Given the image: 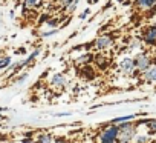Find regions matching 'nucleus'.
<instances>
[{"instance_id": "nucleus-28", "label": "nucleus", "mask_w": 156, "mask_h": 143, "mask_svg": "<svg viewBox=\"0 0 156 143\" xmlns=\"http://www.w3.org/2000/svg\"><path fill=\"white\" fill-rule=\"evenodd\" d=\"M151 65H153V66H154V68H156V55H154V57H153V58H151Z\"/></svg>"}, {"instance_id": "nucleus-12", "label": "nucleus", "mask_w": 156, "mask_h": 143, "mask_svg": "<svg viewBox=\"0 0 156 143\" xmlns=\"http://www.w3.org/2000/svg\"><path fill=\"white\" fill-rule=\"evenodd\" d=\"M81 77L86 79V80L95 79V71H94V68H92L90 65H84V66H83V69H81Z\"/></svg>"}, {"instance_id": "nucleus-25", "label": "nucleus", "mask_w": 156, "mask_h": 143, "mask_svg": "<svg viewBox=\"0 0 156 143\" xmlns=\"http://www.w3.org/2000/svg\"><path fill=\"white\" fill-rule=\"evenodd\" d=\"M72 112H58V114H55L57 117H66V115H70Z\"/></svg>"}, {"instance_id": "nucleus-8", "label": "nucleus", "mask_w": 156, "mask_h": 143, "mask_svg": "<svg viewBox=\"0 0 156 143\" xmlns=\"http://www.w3.org/2000/svg\"><path fill=\"white\" fill-rule=\"evenodd\" d=\"M135 5L142 11H150L156 8V0H135Z\"/></svg>"}, {"instance_id": "nucleus-16", "label": "nucleus", "mask_w": 156, "mask_h": 143, "mask_svg": "<svg viewBox=\"0 0 156 143\" xmlns=\"http://www.w3.org/2000/svg\"><path fill=\"white\" fill-rule=\"evenodd\" d=\"M145 126L148 129V134H156V119H147Z\"/></svg>"}, {"instance_id": "nucleus-1", "label": "nucleus", "mask_w": 156, "mask_h": 143, "mask_svg": "<svg viewBox=\"0 0 156 143\" xmlns=\"http://www.w3.org/2000/svg\"><path fill=\"white\" fill-rule=\"evenodd\" d=\"M116 126H118L116 143H133V138L136 135V125L133 122H124Z\"/></svg>"}, {"instance_id": "nucleus-11", "label": "nucleus", "mask_w": 156, "mask_h": 143, "mask_svg": "<svg viewBox=\"0 0 156 143\" xmlns=\"http://www.w3.org/2000/svg\"><path fill=\"white\" fill-rule=\"evenodd\" d=\"M139 114H129V115H121V117H115L113 120H110V125H119L124 122H133Z\"/></svg>"}, {"instance_id": "nucleus-22", "label": "nucleus", "mask_w": 156, "mask_h": 143, "mask_svg": "<svg viewBox=\"0 0 156 143\" xmlns=\"http://www.w3.org/2000/svg\"><path fill=\"white\" fill-rule=\"evenodd\" d=\"M26 79H28V71H25V73L19 74V76H17V79L14 80V83H16V85H22Z\"/></svg>"}, {"instance_id": "nucleus-2", "label": "nucleus", "mask_w": 156, "mask_h": 143, "mask_svg": "<svg viewBox=\"0 0 156 143\" xmlns=\"http://www.w3.org/2000/svg\"><path fill=\"white\" fill-rule=\"evenodd\" d=\"M133 63H135V69L142 74L144 71H147L151 66V58L147 52H138L133 57Z\"/></svg>"}, {"instance_id": "nucleus-3", "label": "nucleus", "mask_w": 156, "mask_h": 143, "mask_svg": "<svg viewBox=\"0 0 156 143\" xmlns=\"http://www.w3.org/2000/svg\"><path fill=\"white\" fill-rule=\"evenodd\" d=\"M116 135H118V126L110 125L101 131V134L98 135V141L100 143H116Z\"/></svg>"}, {"instance_id": "nucleus-30", "label": "nucleus", "mask_w": 156, "mask_h": 143, "mask_svg": "<svg viewBox=\"0 0 156 143\" xmlns=\"http://www.w3.org/2000/svg\"><path fill=\"white\" fill-rule=\"evenodd\" d=\"M154 26H156V25H154Z\"/></svg>"}, {"instance_id": "nucleus-29", "label": "nucleus", "mask_w": 156, "mask_h": 143, "mask_svg": "<svg viewBox=\"0 0 156 143\" xmlns=\"http://www.w3.org/2000/svg\"><path fill=\"white\" fill-rule=\"evenodd\" d=\"M116 2H118V3H124V2H126V0H116Z\"/></svg>"}, {"instance_id": "nucleus-24", "label": "nucleus", "mask_w": 156, "mask_h": 143, "mask_svg": "<svg viewBox=\"0 0 156 143\" xmlns=\"http://www.w3.org/2000/svg\"><path fill=\"white\" fill-rule=\"evenodd\" d=\"M89 14H90V9H89V8H86V9H84V11L81 13V16H80V19L83 20V19H86V17H87Z\"/></svg>"}, {"instance_id": "nucleus-7", "label": "nucleus", "mask_w": 156, "mask_h": 143, "mask_svg": "<svg viewBox=\"0 0 156 143\" xmlns=\"http://www.w3.org/2000/svg\"><path fill=\"white\" fill-rule=\"evenodd\" d=\"M51 85H52L54 88L61 89V88H64V86L67 85V79H66V76H64L63 73H57V74H54V76L51 77Z\"/></svg>"}, {"instance_id": "nucleus-9", "label": "nucleus", "mask_w": 156, "mask_h": 143, "mask_svg": "<svg viewBox=\"0 0 156 143\" xmlns=\"http://www.w3.org/2000/svg\"><path fill=\"white\" fill-rule=\"evenodd\" d=\"M141 77L148 82V83H156V68L154 66H150L147 71H144V73L141 74Z\"/></svg>"}, {"instance_id": "nucleus-6", "label": "nucleus", "mask_w": 156, "mask_h": 143, "mask_svg": "<svg viewBox=\"0 0 156 143\" xmlns=\"http://www.w3.org/2000/svg\"><path fill=\"white\" fill-rule=\"evenodd\" d=\"M142 42L151 46H156V26H147L142 32Z\"/></svg>"}, {"instance_id": "nucleus-13", "label": "nucleus", "mask_w": 156, "mask_h": 143, "mask_svg": "<svg viewBox=\"0 0 156 143\" xmlns=\"http://www.w3.org/2000/svg\"><path fill=\"white\" fill-rule=\"evenodd\" d=\"M92 60H94V55H92L90 52H86V54H83L81 57H78V58H76V63H78V65H81V66H84V65H89Z\"/></svg>"}, {"instance_id": "nucleus-19", "label": "nucleus", "mask_w": 156, "mask_h": 143, "mask_svg": "<svg viewBox=\"0 0 156 143\" xmlns=\"http://www.w3.org/2000/svg\"><path fill=\"white\" fill-rule=\"evenodd\" d=\"M9 65H11V57H9V55H5V57L0 58V71L8 69Z\"/></svg>"}, {"instance_id": "nucleus-26", "label": "nucleus", "mask_w": 156, "mask_h": 143, "mask_svg": "<svg viewBox=\"0 0 156 143\" xmlns=\"http://www.w3.org/2000/svg\"><path fill=\"white\" fill-rule=\"evenodd\" d=\"M54 143H67L66 140H61V138H57V140H54Z\"/></svg>"}, {"instance_id": "nucleus-21", "label": "nucleus", "mask_w": 156, "mask_h": 143, "mask_svg": "<svg viewBox=\"0 0 156 143\" xmlns=\"http://www.w3.org/2000/svg\"><path fill=\"white\" fill-rule=\"evenodd\" d=\"M60 31V28H57V29H44V31H41V37L43 39H48V37H52V36H55L57 32Z\"/></svg>"}, {"instance_id": "nucleus-15", "label": "nucleus", "mask_w": 156, "mask_h": 143, "mask_svg": "<svg viewBox=\"0 0 156 143\" xmlns=\"http://www.w3.org/2000/svg\"><path fill=\"white\" fill-rule=\"evenodd\" d=\"M94 60H95V63L98 65V68H100V69H106V68H107V65H109V60H107L106 57H101V55L94 57Z\"/></svg>"}, {"instance_id": "nucleus-20", "label": "nucleus", "mask_w": 156, "mask_h": 143, "mask_svg": "<svg viewBox=\"0 0 156 143\" xmlns=\"http://www.w3.org/2000/svg\"><path fill=\"white\" fill-rule=\"evenodd\" d=\"M78 3H80V0H72V2H70V3H69V5H67V6L64 8V11H66L67 14H72V13H73V11L76 9Z\"/></svg>"}, {"instance_id": "nucleus-27", "label": "nucleus", "mask_w": 156, "mask_h": 143, "mask_svg": "<svg viewBox=\"0 0 156 143\" xmlns=\"http://www.w3.org/2000/svg\"><path fill=\"white\" fill-rule=\"evenodd\" d=\"M100 0H89V5H95V3H98Z\"/></svg>"}, {"instance_id": "nucleus-10", "label": "nucleus", "mask_w": 156, "mask_h": 143, "mask_svg": "<svg viewBox=\"0 0 156 143\" xmlns=\"http://www.w3.org/2000/svg\"><path fill=\"white\" fill-rule=\"evenodd\" d=\"M41 6V0H23V11H35Z\"/></svg>"}, {"instance_id": "nucleus-23", "label": "nucleus", "mask_w": 156, "mask_h": 143, "mask_svg": "<svg viewBox=\"0 0 156 143\" xmlns=\"http://www.w3.org/2000/svg\"><path fill=\"white\" fill-rule=\"evenodd\" d=\"M70 2H72V0H57L58 6H60V8H63V9H64V8H66V6H67Z\"/></svg>"}, {"instance_id": "nucleus-5", "label": "nucleus", "mask_w": 156, "mask_h": 143, "mask_svg": "<svg viewBox=\"0 0 156 143\" xmlns=\"http://www.w3.org/2000/svg\"><path fill=\"white\" fill-rule=\"evenodd\" d=\"M113 45V37L110 34H104V36H100L95 42H94V46L95 49L98 51H104V49H109L110 46Z\"/></svg>"}, {"instance_id": "nucleus-4", "label": "nucleus", "mask_w": 156, "mask_h": 143, "mask_svg": "<svg viewBox=\"0 0 156 143\" xmlns=\"http://www.w3.org/2000/svg\"><path fill=\"white\" fill-rule=\"evenodd\" d=\"M118 69L119 73L126 74V76H132L135 73V63H133V58L132 57H124L119 63H118Z\"/></svg>"}, {"instance_id": "nucleus-17", "label": "nucleus", "mask_w": 156, "mask_h": 143, "mask_svg": "<svg viewBox=\"0 0 156 143\" xmlns=\"http://www.w3.org/2000/svg\"><path fill=\"white\" fill-rule=\"evenodd\" d=\"M58 23H60V20H57V19H48L44 23V28L46 29H57Z\"/></svg>"}, {"instance_id": "nucleus-18", "label": "nucleus", "mask_w": 156, "mask_h": 143, "mask_svg": "<svg viewBox=\"0 0 156 143\" xmlns=\"http://www.w3.org/2000/svg\"><path fill=\"white\" fill-rule=\"evenodd\" d=\"M135 143H150V137L145 135V134H136L135 138H133Z\"/></svg>"}, {"instance_id": "nucleus-14", "label": "nucleus", "mask_w": 156, "mask_h": 143, "mask_svg": "<svg viewBox=\"0 0 156 143\" xmlns=\"http://www.w3.org/2000/svg\"><path fill=\"white\" fill-rule=\"evenodd\" d=\"M35 143H54V137L51 134H40L37 135V141Z\"/></svg>"}]
</instances>
